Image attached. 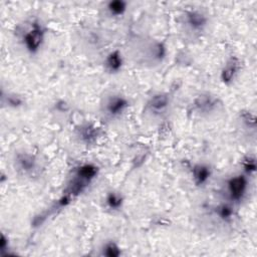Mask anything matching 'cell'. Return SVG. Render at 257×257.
I'll use <instances>...</instances> for the list:
<instances>
[{"label":"cell","mask_w":257,"mask_h":257,"mask_svg":"<svg viewBox=\"0 0 257 257\" xmlns=\"http://www.w3.org/2000/svg\"><path fill=\"white\" fill-rule=\"evenodd\" d=\"M99 175V167L92 162H84L72 169L63 194L74 199L86 191Z\"/></svg>","instance_id":"cell-1"},{"label":"cell","mask_w":257,"mask_h":257,"mask_svg":"<svg viewBox=\"0 0 257 257\" xmlns=\"http://www.w3.org/2000/svg\"><path fill=\"white\" fill-rule=\"evenodd\" d=\"M47 36V28L38 18H31L24 22L18 32V40L22 48L29 55H36L43 48Z\"/></svg>","instance_id":"cell-2"},{"label":"cell","mask_w":257,"mask_h":257,"mask_svg":"<svg viewBox=\"0 0 257 257\" xmlns=\"http://www.w3.org/2000/svg\"><path fill=\"white\" fill-rule=\"evenodd\" d=\"M250 177L243 173L234 174L228 177L223 185V193L225 201L239 205L246 200L250 190Z\"/></svg>","instance_id":"cell-3"},{"label":"cell","mask_w":257,"mask_h":257,"mask_svg":"<svg viewBox=\"0 0 257 257\" xmlns=\"http://www.w3.org/2000/svg\"><path fill=\"white\" fill-rule=\"evenodd\" d=\"M180 24L187 36L199 38L209 26V17L208 14L201 9H186L181 14Z\"/></svg>","instance_id":"cell-4"},{"label":"cell","mask_w":257,"mask_h":257,"mask_svg":"<svg viewBox=\"0 0 257 257\" xmlns=\"http://www.w3.org/2000/svg\"><path fill=\"white\" fill-rule=\"evenodd\" d=\"M128 107L130 99L120 92H111L106 94L100 103L101 114L108 120L120 118L126 113Z\"/></svg>","instance_id":"cell-5"},{"label":"cell","mask_w":257,"mask_h":257,"mask_svg":"<svg viewBox=\"0 0 257 257\" xmlns=\"http://www.w3.org/2000/svg\"><path fill=\"white\" fill-rule=\"evenodd\" d=\"M139 54L143 63L154 66L161 64L165 60L168 54V47L164 41L150 38L141 43Z\"/></svg>","instance_id":"cell-6"},{"label":"cell","mask_w":257,"mask_h":257,"mask_svg":"<svg viewBox=\"0 0 257 257\" xmlns=\"http://www.w3.org/2000/svg\"><path fill=\"white\" fill-rule=\"evenodd\" d=\"M13 167L19 175L29 178L38 177L41 170L38 157L28 151L15 153L13 157Z\"/></svg>","instance_id":"cell-7"},{"label":"cell","mask_w":257,"mask_h":257,"mask_svg":"<svg viewBox=\"0 0 257 257\" xmlns=\"http://www.w3.org/2000/svg\"><path fill=\"white\" fill-rule=\"evenodd\" d=\"M222 107V101L216 95L209 92H202L196 95L191 102V110L199 116H210L215 114Z\"/></svg>","instance_id":"cell-8"},{"label":"cell","mask_w":257,"mask_h":257,"mask_svg":"<svg viewBox=\"0 0 257 257\" xmlns=\"http://www.w3.org/2000/svg\"><path fill=\"white\" fill-rule=\"evenodd\" d=\"M75 141L83 147L95 146L102 137L101 128L94 122L85 120L75 125L73 130Z\"/></svg>","instance_id":"cell-9"},{"label":"cell","mask_w":257,"mask_h":257,"mask_svg":"<svg viewBox=\"0 0 257 257\" xmlns=\"http://www.w3.org/2000/svg\"><path fill=\"white\" fill-rule=\"evenodd\" d=\"M172 96L169 92L159 91L154 93L146 102V111L154 117L164 116L170 109Z\"/></svg>","instance_id":"cell-10"},{"label":"cell","mask_w":257,"mask_h":257,"mask_svg":"<svg viewBox=\"0 0 257 257\" xmlns=\"http://www.w3.org/2000/svg\"><path fill=\"white\" fill-rule=\"evenodd\" d=\"M242 69V62L236 55H231L220 70V80L225 85H230L238 77Z\"/></svg>","instance_id":"cell-11"},{"label":"cell","mask_w":257,"mask_h":257,"mask_svg":"<svg viewBox=\"0 0 257 257\" xmlns=\"http://www.w3.org/2000/svg\"><path fill=\"white\" fill-rule=\"evenodd\" d=\"M192 181L196 187H205L211 180L213 176V169L212 167L205 163L199 162L195 163L190 170Z\"/></svg>","instance_id":"cell-12"},{"label":"cell","mask_w":257,"mask_h":257,"mask_svg":"<svg viewBox=\"0 0 257 257\" xmlns=\"http://www.w3.org/2000/svg\"><path fill=\"white\" fill-rule=\"evenodd\" d=\"M103 68L109 74L119 73L124 66V57L120 50L113 49L109 51L103 59Z\"/></svg>","instance_id":"cell-13"},{"label":"cell","mask_w":257,"mask_h":257,"mask_svg":"<svg viewBox=\"0 0 257 257\" xmlns=\"http://www.w3.org/2000/svg\"><path fill=\"white\" fill-rule=\"evenodd\" d=\"M213 216L220 223L230 224L234 221V219L236 217L235 205H233L227 201L220 202L216 206H214Z\"/></svg>","instance_id":"cell-14"},{"label":"cell","mask_w":257,"mask_h":257,"mask_svg":"<svg viewBox=\"0 0 257 257\" xmlns=\"http://www.w3.org/2000/svg\"><path fill=\"white\" fill-rule=\"evenodd\" d=\"M1 103L3 106L11 109H19L23 107L26 103L24 96L18 92L14 91H1Z\"/></svg>","instance_id":"cell-15"},{"label":"cell","mask_w":257,"mask_h":257,"mask_svg":"<svg viewBox=\"0 0 257 257\" xmlns=\"http://www.w3.org/2000/svg\"><path fill=\"white\" fill-rule=\"evenodd\" d=\"M104 207L110 212H118L122 209L124 204L123 195L115 190L106 193L104 199Z\"/></svg>","instance_id":"cell-16"},{"label":"cell","mask_w":257,"mask_h":257,"mask_svg":"<svg viewBox=\"0 0 257 257\" xmlns=\"http://www.w3.org/2000/svg\"><path fill=\"white\" fill-rule=\"evenodd\" d=\"M238 121L240 123V127L243 131L249 134H255L257 118L252 111H250L249 109L241 110L238 115Z\"/></svg>","instance_id":"cell-17"},{"label":"cell","mask_w":257,"mask_h":257,"mask_svg":"<svg viewBox=\"0 0 257 257\" xmlns=\"http://www.w3.org/2000/svg\"><path fill=\"white\" fill-rule=\"evenodd\" d=\"M128 8V3L124 0H110L105 3L106 13L113 18L122 17Z\"/></svg>","instance_id":"cell-18"},{"label":"cell","mask_w":257,"mask_h":257,"mask_svg":"<svg viewBox=\"0 0 257 257\" xmlns=\"http://www.w3.org/2000/svg\"><path fill=\"white\" fill-rule=\"evenodd\" d=\"M241 168H242V173L245 174L246 176L248 177L254 176L257 170V161H256L255 155H252V154L246 155L241 160Z\"/></svg>","instance_id":"cell-19"},{"label":"cell","mask_w":257,"mask_h":257,"mask_svg":"<svg viewBox=\"0 0 257 257\" xmlns=\"http://www.w3.org/2000/svg\"><path fill=\"white\" fill-rule=\"evenodd\" d=\"M122 254L120 246L112 240L105 241L100 247V255L106 257H118Z\"/></svg>","instance_id":"cell-20"},{"label":"cell","mask_w":257,"mask_h":257,"mask_svg":"<svg viewBox=\"0 0 257 257\" xmlns=\"http://www.w3.org/2000/svg\"><path fill=\"white\" fill-rule=\"evenodd\" d=\"M52 108H53V111L56 113L65 114L70 110V104L65 99H57L53 102Z\"/></svg>","instance_id":"cell-21"},{"label":"cell","mask_w":257,"mask_h":257,"mask_svg":"<svg viewBox=\"0 0 257 257\" xmlns=\"http://www.w3.org/2000/svg\"><path fill=\"white\" fill-rule=\"evenodd\" d=\"M8 248H9V240L8 238L2 234L1 235V238H0V250H1V254L3 255L5 251H8Z\"/></svg>","instance_id":"cell-22"}]
</instances>
